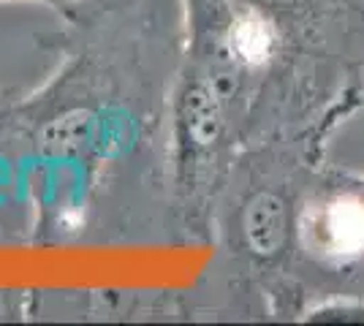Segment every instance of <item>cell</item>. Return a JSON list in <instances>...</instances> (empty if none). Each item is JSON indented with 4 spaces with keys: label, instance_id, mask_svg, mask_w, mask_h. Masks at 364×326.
Returning <instances> with one entry per match:
<instances>
[{
    "label": "cell",
    "instance_id": "6da1fadb",
    "mask_svg": "<svg viewBox=\"0 0 364 326\" xmlns=\"http://www.w3.org/2000/svg\"><path fill=\"white\" fill-rule=\"evenodd\" d=\"M332 136L323 128L269 134L234 161L210 239L218 242L215 283L245 294L242 315H304L299 223Z\"/></svg>",
    "mask_w": 364,
    "mask_h": 326
},
{
    "label": "cell",
    "instance_id": "7a4b0ae2",
    "mask_svg": "<svg viewBox=\"0 0 364 326\" xmlns=\"http://www.w3.org/2000/svg\"><path fill=\"white\" fill-rule=\"evenodd\" d=\"M36 3H44L52 11L63 14V19H68L71 25H82V22H90L95 16H104L114 9H120L131 0H36Z\"/></svg>",
    "mask_w": 364,
    "mask_h": 326
},
{
    "label": "cell",
    "instance_id": "3957f363",
    "mask_svg": "<svg viewBox=\"0 0 364 326\" xmlns=\"http://www.w3.org/2000/svg\"><path fill=\"white\" fill-rule=\"evenodd\" d=\"M33 313V294L19 291V288H0V321H19Z\"/></svg>",
    "mask_w": 364,
    "mask_h": 326
},
{
    "label": "cell",
    "instance_id": "277c9868",
    "mask_svg": "<svg viewBox=\"0 0 364 326\" xmlns=\"http://www.w3.org/2000/svg\"><path fill=\"white\" fill-rule=\"evenodd\" d=\"M334 294H350V296L364 299V256H362V261L353 266L346 278L340 280V286H337V291H334Z\"/></svg>",
    "mask_w": 364,
    "mask_h": 326
},
{
    "label": "cell",
    "instance_id": "5b68a950",
    "mask_svg": "<svg viewBox=\"0 0 364 326\" xmlns=\"http://www.w3.org/2000/svg\"><path fill=\"white\" fill-rule=\"evenodd\" d=\"M343 177H346V185L350 188V193L356 196V202L362 204V210H364V174H353V171H343Z\"/></svg>",
    "mask_w": 364,
    "mask_h": 326
}]
</instances>
